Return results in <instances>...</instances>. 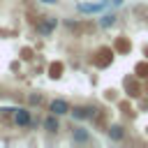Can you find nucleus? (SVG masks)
Segmentation results:
<instances>
[{
  "label": "nucleus",
  "mask_w": 148,
  "mask_h": 148,
  "mask_svg": "<svg viewBox=\"0 0 148 148\" xmlns=\"http://www.w3.org/2000/svg\"><path fill=\"white\" fill-rule=\"evenodd\" d=\"M9 116H12V123L16 127H30L32 125V111L28 106H16V109H12Z\"/></svg>",
  "instance_id": "nucleus-1"
},
{
  "label": "nucleus",
  "mask_w": 148,
  "mask_h": 148,
  "mask_svg": "<svg viewBox=\"0 0 148 148\" xmlns=\"http://www.w3.org/2000/svg\"><path fill=\"white\" fill-rule=\"evenodd\" d=\"M56 28H58V16H51V14H46V16L37 18V23H35V30H37L42 37L53 35V30H56Z\"/></svg>",
  "instance_id": "nucleus-2"
},
{
  "label": "nucleus",
  "mask_w": 148,
  "mask_h": 148,
  "mask_svg": "<svg viewBox=\"0 0 148 148\" xmlns=\"http://www.w3.org/2000/svg\"><path fill=\"white\" fill-rule=\"evenodd\" d=\"M69 116H72L74 120H92V118L97 116V109H95L92 104H74V106L69 109Z\"/></svg>",
  "instance_id": "nucleus-3"
},
{
  "label": "nucleus",
  "mask_w": 148,
  "mask_h": 148,
  "mask_svg": "<svg viewBox=\"0 0 148 148\" xmlns=\"http://www.w3.org/2000/svg\"><path fill=\"white\" fill-rule=\"evenodd\" d=\"M109 7V0H99V2H79L76 12L79 14H102Z\"/></svg>",
  "instance_id": "nucleus-4"
},
{
  "label": "nucleus",
  "mask_w": 148,
  "mask_h": 148,
  "mask_svg": "<svg viewBox=\"0 0 148 148\" xmlns=\"http://www.w3.org/2000/svg\"><path fill=\"white\" fill-rule=\"evenodd\" d=\"M69 109H72V104H69L67 99H62V97H56V99H51V102H49V113L67 116V113H69Z\"/></svg>",
  "instance_id": "nucleus-5"
},
{
  "label": "nucleus",
  "mask_w": 148,
  "mask_h": 148,
  "mask_svg": "<svg viewBox=\"0 0 148 148\" xmlns=\"http://www.w3.org/2000/svg\"><path fill=\"white\" fill-rule=\"evenodd\" d=\"M42 127H44L49 134H58V132H60V116H56V113H49V116L42 120Z\"/></svg>",
  "instance_id": "nucleus-6"
},
{
  "label": "nucleus",
  "mask_w": 148,
  "mask_h": 148,
  "mask_svg": "<svg viewBox=\"0 0 148 148\" xmlns=\"http://www.w3.org/2000/svg\"><path fill=\"white\" fill-rule=\"evenodd\" d=\"M72 141L74 143H88L90 141V132L83 130V127H74L72 130Z\"/></svg>",
  "instance_id": "nucleus-7"
},
{
  "label": "nucleus",
  "mask_w": 148,
  "mask_h": 148,
  "mask_svg": "<svg viewBox=\"0 0 148 148\" xmlns=\"http://www.w3.org/2000/svg\"><path fill=\"white\" fill-rule=\"evenodd\" d=\"M106 134H109L111 141H123V139H125V127H123V125H111V127L106 130Z\"/></svg>",
  "instance_id": "nucleus-8"
},
{
  "label": "nucleus",
  "mask_w": 148,
  "mask_h": 148,
  "mask_svg": "<svg viewBox=\"0 0 148 148\" xmlns=\"http://www.w3.org/2000/svg\"><path fill=\"white\" fill-rule=\"evenodd\" d=\"M116 21H118V16H116V14H104V16L99 18V28H111Z\"/></svg>",
  "instance_id": "nucleus-9"
},
{
  "label": "nucleus",
  "mask_w": 148,
  "mask_h": 148,
  "mask_svg": "<svg viewBox=\"0 0 148 148\" xmlns=\"http://www.w3.org/2000/svg\"><path fill=\"white\" fill-rule=\"evenodd\" d=\"M42 102H44V97H42L39 92H30V95H28V104H37V106H39Z\"/></svg>",
  "instance_id": "nucleus-10"
},
{
  "label": "nucleus",
  "mask_w": 148,
  "mask_h": 148,
  "mask_svg": "<svg viewBox=\"0 0 148 148\" xmlns=\"http://www.w3.org/2000/svg\"><path fill=\"white\" fill-rule=\"evenodd\" d=\"M39 2H44V5H56L58 0H39Z\"/></svg>",
  "instance_id": "nucleus-11"
},
{
  "label": "nucleus",
  "mask_w": 148,
  "mask_h": 148,
  "mask_svg": "<svg viewBox=\"0 0 148 148\" xmlns=\"http://www.w3.org/2000/svg\"><path fill=\"white\" fill-rule=\"evenodd\" d=\"M123 2H125V0H113V5H116V7H120Z\"/></svg>",
  "instance_id": "nucleus-12"
}]
</instances>
